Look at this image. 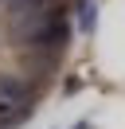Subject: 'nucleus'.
<instances>
[{"instance_id":"2","label":"nucleus","mask_w":125,"mask_h":129,"mask_svg":"<svg viewBox=\"0 0 125 129\" xmlns=\"http://www.w3.org/2000/svg\"><path fill=\"white\" fill-rule=\"evenodd\" d=\"M74 129H90V125H86V121H78V125H74Z\"/></svg>"},{"instance_id":"1","label":"nucleus","mask_w":125,"mask_h":129,"mask_svg":"<svg viewBox=\"0 0 125 129\" xmlns=\"http://www.w3.org/2000/svg\"><path fill=\"white\" fill-rule=\"evenodd\" d=\"M23 110L27 106V86L23 82H16V78H0V113L4 110Z\"/></svg>"}]
</instances>
